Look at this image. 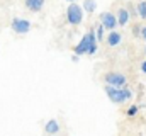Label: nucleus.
<instances>
[{
	"label": "nucleus",
	"mask_w": 146,
	"mask_h": 136,
	"mask_svg": "<svg viewBox=\"0 0 146 136\" xmlns=\"http://www.w3.org/2000/svg\"><path fill=\"white\" fill-rule=\"evenodd\" d=\"M97 46H99V39H97V34H95V27L90 29L87 34H83V37L80 39V43L75 46V53L76 55H95L97 51Z\"/></svg>",
	"instance_id": "obj_1"
},
{
	"label": "nucleus",
	"mask_w": 146,
	"mask_h": 136,
	"mask_svg": "<svg viewBox=\"0 0 146 136\" xmlns=\"http://www.w3.org/2000/svg\"><path fill=\"white\" fill-rule=\"evenodd\" d=\"M104 90H106L109 101L114 102V104H124L126 101L133 99V90L127 85L126 87H114L110 83H106L104 85Z\"/></svg>",
	"instance_id": "obj_2"
},
{
	"label": "nucleus",
	"mask_w": 146,
	"mask_h": 136,
	"mask_svg": "<svg viewBox=\"0 0 146 136\" xmlns=\"http://www.w3.org/2000/svg\"><path fill=\"white\" fill-rule=\"evenodd\" d=\"M83 7H80L76 2H70L68 9H66V21L72 26H80L83 21Z\"/></svg>",
	"instance_id": "obj_3"
},
{
	"label": "nucleus",
	"mask_w": 146,
	"mask_h": 136,
	"mask_svg": "<svg viewBox=\"0 0 146 136\" xmlns=\"http://www.w3.org/2000/svg\"><path fill=\"white\" fill-rule=\"evenodd\" d=\"M104 82L106 83H110L114 87H126L127 85V78L126 75L122 73H117V71H107L104 75Z\"/></svg>",
	"instance_id": "obj_4"
},
{
	"label": "nucleus",
	"mask_w": 146,
	"mask_h": 136,
	"mask_svg": "<svg viewBox=\"0 0 146 136\" xmlns=\"http://www.w3.org/2000/svg\"><path fill=\"white\" fill-rule=\"evenodd\" d=\"M10 27L15 34H27L31 31V22L27 19H22V17H14L10 22Z\"/></svg>",
	"instance_id": "obj_5"
},
{
	"label": "nucleus",
	"mask_w": 146,
	"mask_h": 136,
	"mask_svg": "<svg viewBox=\"0 0 146 136\" xmlns=\"http://www.w3.org/2000/svg\"><path fill=\"white\" fill-rule=\"evenodd\" d=\"M100 22L106 26V29L114 31L117 26H119V21H117V14L114 15L112 12H102L100 14Z\"/></svg>",
	"instance_id": "obj_6"
},
{
	"label": "nucleus",
	"mask_w": 146,
	"mask_h": 136,
	"mask_svg": "<svg viewBox=\"0 0 146 136\" xmlns=\"http://www.w3.org/2000/svg\"><path fill=\"white\" fill-rule=\"evenodd\" d=\"M44 2L46 0H24V5L27 10L31 12H39L42 7H44Z\"/></svg>",
	"instance_id": "obj_7"
},
{
	"label": "nucleus",
	"mask_w": 146,
	"mask_h": 136,
	"mask_svg": "<svg viewBox=\"0 0 146 136\" xmlns=\"http://www.w3.org/2000/svg\"><path fill=\"white\" fill-rule=\"evenodd\" d=\"M44 133L46 135H56V133H60V123L56 119H49L44 124Z\"/></svg>",
	"instance_id": "obj_8"
},
{
	"label": "nucleus",
	"mask_w": 146,
	"mask_h": 136,
	"mask_svg": "<svg viewBox=\"0 0 146 136\" xmlns=\"http://www.w3.org/2000/svg\"><path fill=\"white\" fill-rule=\"evenodd\" d=\"M129 17H131V12H129L127 9H119V10H117V21H119V26H127Z\"/></svg>",
	"instance_id": "obj_9"
},
{
	"label": "nucleus",
	"mask_w": 146,
	"mask_h": 136,
	"mask_svg": "<svg viewBox=\"0 0 146 136\" xmlns=\"http://www.w3.org/2000/svg\"><path fill=\"white\" fill-rule=\"evenodd\" d=\"M121 33H117V31H110L109 34H107V44L109 46H119V43H121Z\"/></svg>",
	"instance_id": "obj_10"
},
{
	"label": "nucleus",
	"mask_w": 146,
	"mask_h": 136,
	"mask_svg": "<svg viewBox=\"0 0 146 136\" xmlns=\"http://www.w3.org/2000/svg\"><path fill=\"white\" fill-rule=\"evenodd\" d=\"M82 7H83V10H85L87 14H94L95 9H97V2H95V0H85Z\"/></svg>",
	"instance_id": "obj_11"
},
{
	"label": "nucleus",
	"mask_w": 146,
	"mask_h": 136,
	"mask_svg": "<svg viewBox=\"0 0 146 136\" xmlns=\"http://www.w3.org/2000/svg\"><path fill=\"white\" fill-rule=\"evenodd\" d=\"M136 12H138V17L146 19V2H139V3H138V9H136Z\"/></svg>",
	"instance_id": "obj_12"
},
{
	"label": "nucleus",
	"mask_w": 146,
	"mask_h": 136,
	"mask_svg": "<svg viewBox=\"0 0 146 136\" xmlns=\"http://www.w3.org/2000/svg\"><path fill=\"white\" fill-rule=\"evenodd\" d=\"M104 31H106V26L100 22V26H97V27H95V34H97V39H99V43L104 39Z\"/></svg>",
	"instance_id": "obj_13"
},
{
	"label": "nucleus",
	"mask_w": 146,
	"mask_h": 136,
	"mask_svg": "<svg viewBox=\"0 0 146 136\" xmlns=\"http://www.w3.org/2000/svg\"><path fill=\"white\" fill-rule=\"evenodd\" d=\"M138 111H139V107H138V105H131V107L127 109V116H129V117H133V116H136V114H138Z\"/></svg>",
	"instance_id": "obj_14"
},
{
	"label": "nucleus",
	"mask_w": 146,
	"mask_h": 136,
	"mask_svg": "<svg viewBox=\"0 0 146 136\" xmlns=\"http://www.w3.org/2000/svg\"><path fill=\"white\" fill-rule=\"evenodd\" d=\"M141 31H143V27L136 24V26L133 27V36H136V37H139V36H141Z\"/></svg>",
	"instance_id": "obj_15"
},
{
	"label": "nucleus",
	"mask_w": 146,
	"mask_h": 136,
	"mask_svg": "<svg viewBox=\"0 0 146 136\" xmlns=\"http://www.w3.org/2000/svg\"><path fill=\"white\" fill-rule=\"evenodd\" d=\"M78 56H80V55H76V53H75V55L72 56V61H73V63H78V60H80Z\"/></svg>",
	"instance_id": "obj_16"
},
{
	"label": "nucleus",
	"mask_w": 146,
	"mask_h": 136,
	"mask_svg": "<svg viewBox=\"0 0 146 136\" xmlns=\"http://www.w3.org/2000/svg\"><path fill=\"white\" fill-rule=\"evenodd\" d=\"M141 71H143V73L146 75V60L143 61V63H141Z\"/></svg>",
	"instance_id": "obj_17"
},
{
	"label": "nucleus",
	"mask_w": 146,
	"mask_h": 136,
	"mask_svg": "<svg viewBox=\"0 0 146 136\" xmlns=\"http://www.w3.org/2000/svg\"><path fill=\"white\" fill-rule=\"evenodd\" d=\"M141 37H143V39L146 41V26L143 27V31H141Z\"/></svg>",
	"instance_id": "obj_18"
},
{
	"label": "nucleus",
	"mask_w": 146,
	"mask_h": 136,
	"mask_svg": "<svg viewBox=\"0 0 146 136\" xmlns=\"http://www.w3.org/2000/svg\"><path fill=\"white\" fill-rule=\"evenodd\" d=\"M66 2H76V0H66Z\"/></svg>",
	"instance_id": "obj_19"
},
{
	"label": "nucleus",
	"mask_w": 146,
	"mask_h": 136,
	"mask_svg": "<svg viewBox=\"0 0 146 136\" xmlns=\"http://www.w3.org/2000/svg\"><path fill=\"white\" fill-rule=\"evenodd\" d=\"M145 55H146V46H145Z\"/></svg>",
	"instance_id": "obj_20"
}]
</instances>
